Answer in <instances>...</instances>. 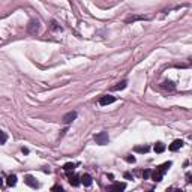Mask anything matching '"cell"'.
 <instances>
[{
	"instance_id": "1",
	"label": "cell",
	"mask_w": 192,
	"mask_h": 192,
	"mask_svg": "<svg viewBox=\"0 0 192 192\" xmlns=\"http://www.w3.org/2000/svg\"><path fill=\"white\" fill-rule=\"evenodd\" d=\"M171 167V162L168 161V162H165V164H162V165H159L155 171H152V180H155V182H161L162 180V177H164V174L167 173V170Z\"/></svg>"
},
{
	"instance_id": "2",
	"label": "cell",
	"mask_w": 192,
	"mask_h": 192,
	"mask_svg": "<svg viewBox=\"0 0 192 192\" xmlns=\"http://www.w3.org/2000/svg\"><path fill=\"white\" fill-rule=\"evenodd\" d=\"M95 141H96V144H101V146L108 144V141H110L108 132H99V134H96L95 135Z\"/></svg>"
},
{
	"instance_id": "3",
	"label": "cell",
	"mask_w": 192,
	"mask_h": 192,
	"mask_svg": "<svg viewBox=\"0 0 192 192\" xmlns=\"http://www.w3.org/2000/svg\"><path fill=\"white\" fill-rule=\"evenodd\" d=\"M126 188V183L125 182H122V183H114L111 185V186H108L107 188V192H123Z\"/></svg>"
},
{
	"instance_id": "4",
	"label": "cell",
	"mask_w": 192,
	"mask_h": 192,
	"mask_svg": "<svg viewBox=\"0 0 192 192\" xmlns=\"http://www.w3.org/2000/svg\"><path fill=\"white\" fill-rule=\"evenodd\" d=\"M113 102H116V98L111 96V95H105V96H102L99 99V105L105 107V105H110V104H113Z\"/></svg>"
},
{
	"instance_id": "5",
	"label": "cell",
	"mask_w": 192,
	"mask_h": 192,
	"mask_svg": "<svg viewBox=\"0 0 192 192\" xmlns=\"http://www.w3.org/2000/svg\"><path fill=\"white\" fill-rule=\"evenodd\" d=\"M75 119H77V111H69V113H66V114L63 116V123H65V125H69V123H72Z\"/></svg>"
},
{
	"instance_id": "6",
	"label": "cell",
	"mask_w": 192,
	"mask_h": 192,
	"mask_svg": "<svg viewBox=\"0 0 192 192\" xmlns=\"http://www.w3.org/2000/svg\"><path fill=\"white\" fill-rule=\"evenodd\" d=\"M24 183L29 185L30 188H39V183L36 182V179H35L33 176H30V174H27L24 177Z\"/></svg>"
},
{
	"instance_id": "7",
	"label": "cell",
	"mask_w": 192,
	"mask_h": 192,
	"mask_svg": "<svg viewBox=\"0 0 192 192\" xmlns=\"http://www.w3.org/2000/svg\"><path fill=\"white\" fill-rule=\"evenodd\" d=\"M80 182H81V185H84L86 188H89V186H92V176L90 174H83L81 177H80Z\"/></svg>"
},
{
	"instance_id": "8",
	"label": "cell",
	"mask_w": 192,
	"mask_h": 192,
	"mask_svg": "<svg viewBox=\"0 0 192 192\" xmlns=\"http://www.w3.org/2000/svg\"><path fill=\"white\" fill-rule=\"evenodd\" d=\"M68 179H69V183L72 185V186H80L81 182H80V177L75 174H71V173H68Z\"/></svg>"
},
{
	"instance_id": "9",
	"label": "cell",
	"mask_w": 192,
	"mask_h": 192,
	"mask_svg": "<svg viewBox=\"0 0 192 192\" xmlns=\"http://www.w3.org/2000/svg\"><path fill=\"white\" fill-rule=\"evenodd\" d=\"M182 146H183V141H182V140H174V141L170 144V147H168V149H170L171 152H176V150H179Z\"/></svg>"
},
{
	"instance_id": "10",
	"label": "cell",
	"mask_w": 192,
	"mask_h": 192,
	"mask_svg": "<svg viewBox=\"0 0 192 192\" xmlns=\"http://www.w3.org/2000/svg\"><path fill=\"white\" fill-rule=\"evenodd\" d=\"M126 86H128V81H126V80H123V81L117 83L116 86H113V87H111V90H123Z\"/></svg>"
},
{
	"instance_id": "11",
	"label": "cell",
	"mask_w": 192,
	"mask_h": 192,
	"mask_svg": "<svg viewBox=\"0 0 192 192\" xmlns=\"http://www.w3.org/2000/svg\"><path fill=\"white\" fill-rule=\"evenodd\" d=\"M6 185H8V186H15V185H17V176L15 174L8 176V179H6Z\"/></svg>"
},
{
	"instance_id": "12",
	"label": "cell",
	"mask_w": 192,
	"mask_h": 192,
	"mask_svg": "<svg viewBox=\"0 0 192 192\" xmlns=\"http://www.w3.org/2000/svg\"><path fill=\"white\" fill-rule=\"evenodd\" d=\"M38 27H39V23L35 21V20H32L30 24H29V32H30V33H35V32L38 30Z\"/></svg>"
},
{
	"instance_id": "13",
	"label": "cell",
	"mask_w": 192,
	"mask_h": 192,
	"mask_svg": "<svg viewBox=\"0 0 192 192\" xmlns=\"http://www.w3.org/2000/svg\"><path fill=\"white\" fill-rule=\"evenodd\" d=\"M75 167H77L75 162H68V164H65V165H63V170H65L66 173H71V171H74V170H75Z\"/></svg>"
},
{
	"instance_id": "14",
	"label": "cell",
	"mask_w": 192,
	"mask_h": 192,
	"mask_svg": "<svg viewBox=\"0 0 192 192\" xmlns=\"http://www.w3.org/2000/svg\"><path fill=\"white\" fill-rule=\"evenodd\" d=\"M134 150L137 152V153H147V152L150 150V147H149V146H137Z\"/></svg>"
},
{
	"instance_id": "15",
	"label": "cell",
	"mask_w": 192,
	"mask_h": 192,
	"mask_svg": "<svg viewBox=\"0 0 192 192\" xmlns=\"http://www.w3.org/2000/svg\"><path fill=\"white\" fill-rule=\"evenodd\" d=\"M153 149H155V152H156V153H162V152L165 150V144H164V143H156Z\"/></svg>"
},
{
	"instance_id": "16",
	"label": "cell",
	"mask_w": 192,
	"mask_h": 192,
	"mask_svg": "<svg viewBox=\"0 0 192 192\" xmlns=\"http://www.w3.org/2000/svg\"><path fill=\"white\" fill-rule=\"evenodd\" d=\"M162 87H164V89H170V90H174V84L171 83V81H164V83H162Z\"/></svg>"
},
{
	"instance_id": "17",
	"label": "cell",
	"mask_w": 192,
	"mask_h": 192,
	"mask_svg": "<svg viewBox=\"0 0 192 192\" xmlns=\"http://www.w3.org/2000/svg\"><path fill=\"white\" fill-rule=\"evenodd\" d=\"M137 20H146V17L143 15H134V17H129L126 20V23H131V21H137Z\"/></svg>"
},
{
	"instance_id": "18",
	"label": "cell",
	"mask_w": 192,
	"mask_h": 192,
	"mask_svg": "<svg viewBox=\"0 0 192 192\" xmlns=\"http://www.w3.org/2000/svg\"><path fill=\"white\" fill-rule=\"evenodd\" d=\"M6 141H8V135L5 134L3 131H0V144H5Z\"/></svg>"
},
{
	"instance_id": "19",
	"label": "cell",
	"mask_w": 192,
	"mask_h": 192,
	"mask_svg": "<svg viewBox=\"0 0 192 192\" xmlns=\"http://www.w3.org/2000/svg\"><path fill=\"white\" fill-rule=\"evenodd\" d=\"M51 192H63V188H62L60 185H54V186L51 188Z\"/></svg>"
},
{
	"instance_id": "20",
	"label": "cell",
	"mask_w": 192,
	"mask_h": 192,
	"mask_svg": "<svg viewBox=\"0 0 192 192\" xmlns=\"http://www.w3.org/2000/svg\"><path fill=\"white\" fill-rule=\"evenodd\" d=\"M152 174V170H146L144 173H143V179H149Z\"/></svg>"
},
{
	"instance_id": "21",
	"label": "cell",
	"mask_w": 192,
	"mask_h": 192,
	"mask_svg": "<svg viewBox=\"0 0 192 192\" xmlns=\"http://www.w3.org/2000/svg\"><path fill=\"white\" fill-rule=\"evenodd\" d=\"M125 159L128 161V162H129V164H134V162H135V158H134V156H131V155H128Z\"/></svg>"
},
{
	"instance_id": "22",
	"label": "cell",
	"mask_w": 192,
	"mask_h": 192,
	"mask_svg": "<svg viewBox=\"0 0 192 192\" xmlns=\"http://www.w3.org/2000/svg\"><path fill=\"white\" fill-rule=\"evenodd\" d=\"M167 192H185L183 189H176V188H170V189H167Z\"/></svg>"
},
{
	"instance_id": "23",
	"label": "cell",
	"mask_w": 192,
	"mask_h": 192,
	"mask_svg": "<svg viewBox=\"0 0 192 192\" xmlns=\"http://www.w3.org/2000/svg\"><path fill=\"white\" fill-rule=\"evenodd\" d=\"M186 182H188V183L191 182V173H188V174H186Z\"/></svg>"
},
{
	"instance_id": "24",
	"label": "cell",
	"mask_w": 192,
	"mask_h": 192,
	"mask_svg": "<svg viewBox=\"0 0 192 192\" xmlns=\"http://www.w3.org/2000/svg\"><path fill=\"white\" fill-rule=\"evenodd\" d=\"M21 152H23L24 155H27V153H29V149H24V147H23V149H21Z\"/></svg>"
},
{
	"instance_id": "25",
	"label": "cell",
	"mask_w": 192,
	"mask_h": 192,
	"mask_svg": "<svg viewBox=\"0 0 192 192\" xmlns=\"http://www.w3.org/2000/svg\"><path fill=\"white\" fill-rule=\"evenodd\" d=\"M2 185H3V179L0 177V186H2Z\"/></svg>"
},
{
	"instance_id": "26",
	"label": "cell",
	"mask_w": 192,
	"mask_h": 192,
	"mask_svg": "<svg viewBox=\"0 0 192 192\" xmlns=\"http://www.w3.org/2000/svg\"><path fill=\"white\" fill-rule=\"evenodd\" d=\"M147 192H153V191H147Z\"/></svg>"
}]
</instances>
